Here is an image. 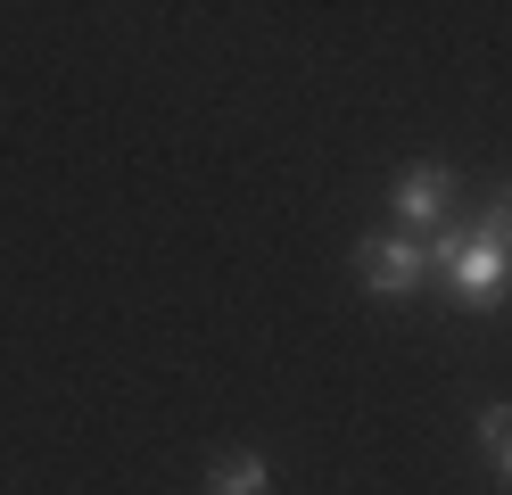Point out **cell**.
Listing matches in <instances>:
<instances>
[{
    "instance_id": "4",
    "label": "cell",
    "mask_w": 512,
    "mask_h": 495,
    "mask_svg": "<svg viewBox=\"0 0 512 495\" xmlns=\"http://www.w3.org/2000/svg\"><path fill=\"white\" fill-rule=\"evenodd\" d=\"M207 495H273V462L265 454H223L207 471Z\"/></svg>"
},
{
    "instance_id": "6",
    "label": "cell",
    "mask_w": 512,
    "mask_h": 495,
    "mask_svg": "<svg viewBox=\"0 0 512 495\" xmlns=\"http://www.w3.org/2000/svg\"><path fill=\"white\" fill-rule=\"evenodd\" d=\"M496 207H504V215H512V182H504V190H496Z\"/></svg>"
},
{
    "instance_id": "1",
    "label": "cell",
    "mask_w": 512,
    "mask_h": 495,
    "mask_svg": "<svg viewBox=\"0 0 512 495\" xmlns=\"http://www.w3.org/2000/svg\"><path fill=\"white\" fill-rule=\"evenodd\" d=\"M430 273H438V289H446V306H463V314H496L504 297H512V256L496 248V240H479V231H430Z\"/></svg>"
},
{
    "instance_id": "2",
    "label": "cell",
    "mask_w": 512,
    "mask_h": 495,
    "mask_svg": "<svg viewBox=\"0 0 512 495\" xmlns=\"http://www.w3.org/2000/svg\"><path fill=\"white\" fill-rule=\"evenodd\" d=\"M356 273H364V289L380 306H405V297L430 281V248L397 240V231H372V240H356Z\"/></svg>"
},
{
    "instance_id": "5",
    "label": "cell",
    "mask_w": 512,
    "mask_h": 495,
    "mask_svg": "<svg viewBox=\"0 0 512 495\" xmlns=\"http://www.w3.org/2000/svg\"><path fill=\"white\" fill-rule=\"evenodd\" d=\"M479 446H488V462L512 479V405H479Z\"/></svg>"
},
{
    "instance_id": "3",
    "label": "cell",
    "mask_w": 512,
    "mask_h": 495,
    "mask_svg": "<svg viewBox=\"0 0 512 495\" xmlns=\"http://www.w3.org/2000/svg\"><path fill=\"white\" fill-rule=\"evenodd\" d=\"M389 207H397V215H405V223H413V231L430 240V231H446V215H455V174H446L438 157L405 165V174H397V198H389Z\"/></svg>"
}]
</instances>
